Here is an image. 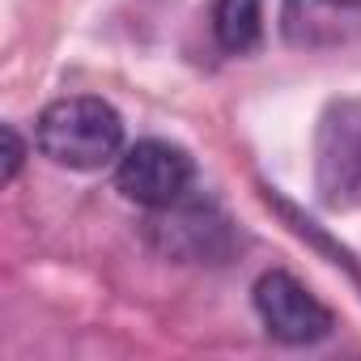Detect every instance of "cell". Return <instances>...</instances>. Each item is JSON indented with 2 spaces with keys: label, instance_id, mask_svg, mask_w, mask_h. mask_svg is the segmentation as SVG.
Masks as SVG:
<instances>
[{
  "label": "cell",
  "instance_id": "6da1fadb",
  "mask_svg": "<svg viewBox=\"0 0 361 361\" xmlns=\"http://www.w3.org/2000/svg\"><path fill=\"white\" fill-rule=\"evenodd\" d=\"M35 140L39 153L64 170H102L119 161V153L128 149L119 111L94 94H68L43 106L35 123Z\"/></svg>",
  "mask_w": 361,
  "mask_h": 361
},
{
  "label": "cell",
  "instance_id": "7a4b0ae2",
  "mask_svg": "<svg viewBox=\"0 0 361 361\" xmlns=\"http://www.w3.org/2000/svg\"><path fill=\"white\" fill-rule=\"evenodd\" d=\"M314 196L327 213L361 209V94L331 98L314 123Z\"/></svg>",
  "mask_w": 361,
  "mask_h": 361
},
{
  "label": "cell",
  "instance_id": "3957f363",
  "mask_svg": "<svg viewBox=\"0 0 361 361\" xmlns=\"http://www.w3.org/2000/svg\"><path fill=\"white\" fill-rule=\"evenodd\" d=\"M192 178H196V166H192L188 149H178L170 140H157V136L128 145L119 153V161H115L119 196L149 209V213L183 200L192 192Z\"/></svg>",
  "mask_w": 361,
  "mask_h": 361
},
{
  "label": "cell",
  "instance_id": "277c9868",
  "mask_svg": "<svg viewBox=\"0 0 361 361\" xmlns=\"http://www.w3.org/2000/svg\"><path fill=\"white\" fill-rule=\"evenodd\" d=\"M149 234H153L157 251L178 264H217L234 243L226 213L213 200H200L192 192L166 209H153Z\"/></svg>",
  "mask_w": 361,
  "mask_h": 361
},
{
  "label": "cell",
  "instance_id": "5b68a950",
  "mask_svg": "<svg viewBox=\"0 0 361 361\" xmlns=\"http://www.w3.org/2000/svg\"><path fill=\"white\" fill-rule=\"evenodd\" d=\"M255 314L281 344H319L331 336L336 314L293 276V272H264L255 281Z\"/></svg>",
  "mask_w": 361,
  "mask_h": 361
},
{
  "label": "cell",
  "instance_id": "8992f818",
  "mask_svg": "<svg viewBox=\"0 0 361 361\" xmlns=\"http://www.w3.org/2000/svg\"><path fill=\"white\" fill-rule=\"evenodd\" d=\"M281 39L298 51H331L361 39V0H281Z\"/></svg>",
  "mask_w": 361,
  "mask_h": 361
},
{
  "label": "cell",
  "instance_id": "52a82bcc",
  "mask_svg": "<svg viewBox=\"0 0 361 361\" xmlns=\"http://www.w3.org/2000/svg\"><path fill=\"white\" fill-rule=\"evenodd\" d=\"M213 35L230 56L255 51L264 39V0H213Z\"/></svg>",
  "mask_w": 361,
  "mask_h": 361
},
{
  "label": "cell",
  "instance_id": "ba28073f",
  "mask_svg": "<svg viewBox=\"0 0 361 361\" xmlns=\"http://www.w3.org/2000/svg\"><path fill=\"white\" fill-rule=\"evenodd\" d=\"M5 183H13L18 178V170H22V161H26V145H22V136H18V128L13 123H5Z\"/></svg>",
  "mask_w": 361,
  "mask_h": 361
}]
</instances>
